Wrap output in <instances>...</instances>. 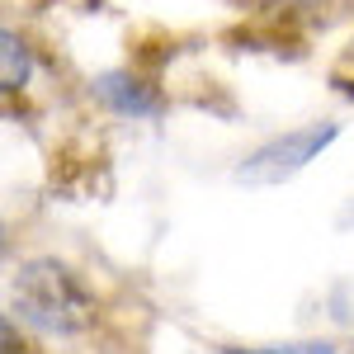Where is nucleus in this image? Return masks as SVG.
Returning <instances> with one entry per match:
<instances>
[{
  "mask_svg": "<svg viewBox=\"0 0 354 354\" xmlns=\"http://www.w3.org/2000/svg\"><path fill=\"white\" fill-rule=\"evenodd\" d=\"M38 81V53L19 28H5L0 33V95H5V109H15V100L24 104L33 95Z\"/></svg>",
  "mask_w": 354,
  "mask_h": 354,
  "instance_id": "5",
  "label": "nucleus"
},
{
  "mask_svg": "<svg viewBox=\"0 0 354 354\" xmlns=\"http://www.w3.org/2000/svg\"><path fill=\"white\" fill-rule=\"evenodd\" d=\"M0 354H43V340L15 312H5V322H0Z\"/></svg>",
  "mask_w": 354,
  "mask_h": 354,
  "instance_id": "6",
  "label": "nucleus"
},
{
  "mask_svg": "<svg viewBox=\"0 0 354 354\" xmlns=\"http://www.w3.org/2000/svg\"><path fill=\"white\" fill-rule=\"evenodd\" d=\"M10 312L43 340H85L104 326V298L62 255H28L10 274Z\"/></svg>",
  "mask_w": 354,
  "mask_h": 354,
  "instance_id": "1",
  "label": "nucleus"
},
{
  "mask_svg": "<svg viewBox=\"0 0 354 354\" xmlns=\"http://www.w3.org/2000/svg\"><path fill=\"white\" fill-rule=\"evenodd\" d=\"M90 95L104 104L109 113H118V118H156V113L165 109L161 90L147 81V76H137V71H104V76H95L90 81Z\"/></svg>",
  "mask_w": 354,
  "mask_h": 354,
  "instance_id": "4",
  "label": "nucleus"
},
{
  "mask_svg": "<svg viewBox=\"0 0 354 354\" xmlns=\"http://www.w3.org/2000/svg\"><path fill=\"white\" fill-rule=\"evenodd\" d=\"M335 137H340L335 123H302V128H288V133L260 142V147L236 165V180H245V185H283L288 175H298L302 165L317 161Z\"/></svg>",
  "mask_w": 354,
  "mask_h": 354,
  "instance_id": "2",
  "label": "nucleus"
},
{
  "mask_svg": "<svg viewBox=\"0 0 354 354\" xmlns=\"http://www.w3.org/2000/svg\"><path fill=\"white\" fill-rule=\"evenodd\" d=\"M48 5H66V0H48Z\"/></svg>",
  "mask_w": 354,
  "mask_h": 354,
  "instance_id": "9",
  "label": "nucleus"
},
{
  "mask_svg": "<svg viewBox=\"0 0 354 354\" xmlns=\"http://www.w3.org/2000/svg\"><path fill=\"white\" fill-rule=\"evenodd\" d=\"M330 81H335V90H340V95H350V100H354V43L345 48V57L335 62V71H330Z\"/></svg>",
  "mask_w": 354,
  "mask_h": 354,
  "instance_id": "7",
  "label": "nucleus"
},
{
  "mask_svg": "<svg viewBox=\"0 0 354 354\" xmlns=\"http://www.w3.org/2000/svg\"><path fill=\"white\" fill-rule=\"evenodd\" d=\"M227 354H335V345H265V350H227Z\"/></svg>",
  "mask_w": 354,
  "mask_h": 354,
  "instance_id": "8",
  "label": "nucleus"
},
{
  "mask_svg": "<svg viewBox=\"0 0 354 354\" xmlns=\"http://www.w3.org/2000/svg\"><path fill=\"white\" fill-rule=\"evenodd\" d=\"M260 33L279 38H302L312 28H326L330 19H340L350 10V0H232Z\"/></svg>",
  "mask_w": 354,
  "mask_h": 354,
  "instance_id": "3",
  "label": "nucleus"
}]
</instances>
